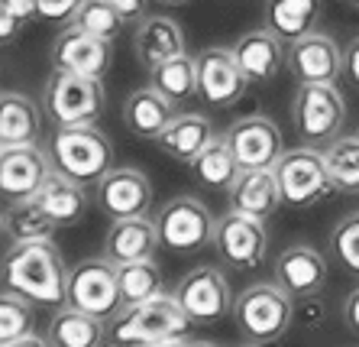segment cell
<instances>
[{
    "instance_id": "19",
    "label": "cell",
    "mask_w": 359,
    "mask_h": 347,
    "mask_svg": "<svg viewBox=\"0 0 359 347\" xmlns=\"http://www.w3.org/2000/svg\"><path fill=\"white\" fill-rule=\"evenodd\" d=\"M226 202H230V211L269 221L285 204L276 169H243L226 192Z\"/></svg>"
},
{
    "instance_id": "5",
    "label": "cell",
    "mask_w": 359,
    "mask_h": 347,
    "mask_svg": "<svg viewBox=\"0 0 359 347\" xmlns=\"http://www.w3.org/2000/svg\"><path fill=\"white\" fill-rule=\"evenodd\" d=\"M233 322L250 344H276L294 322V299L272 282H252L236 296Z\"/></svg>"
},
{
    "instance_id": "20",
    "label": "cell",
    "mask_w": 359,
    "mask_h": 347,
    "mask_svg": "<svg viewBox=\"0 0 359 347\" xmlns=\"http://www.w3.org/2000/svg\"><path fill=\"white\" fill-rule=\"evenodd\" d=\"M233 55L240 62L243 75L250 78V85H266L282 72V65H288V49L276 33L269 30H250L243 33L233 46Z\"/></svg>"
},
{
    "instance_id": "32",
    "label": "cell",
    "mask_w": 359,
    "mask_h": 347,
    "mask_svg": "<svg viewBox=\"0 0 359 347\" xmlns=\"http://www.w3.org/2000/svg\"><path fill=\"white\" fill-rule=\"evenodd\" d=\"M117 282H120L123 308L140 305V302H149V299H156V296L165 292L162 270L152 256L149 260H136V263H123V266H117Z\"/></svg>"
},
{
    "instance_id": "30",
    "label": "cell",
    "mask_w": 359,
    "mask_h": 347,
    "mask_svg": "<svg viewBox=\"0 0 359 347\" xmlns=\"http://www.w3.org/2000/svg\"><path fill=\"white\" fill-rule=\"evenodd\" d=\"M149 85L156 88L162 98H168L175 107L184 101H191L194 94H198V62H194L188 52H182L175 59L162 62L159 68H152Z\"/></svg>"
},
{
    "instance_id": "7",
    "label": "cell",
    "mask_w": 359,
    "mask_h": 347,
    "mask_svg": "<svg viewBox=\"0 0 359 347\" xmlns=\"http://www.w3.org/2000/svg\"><path fill=\"white\" fill-rule=\"evenodd\" d=\"M156 228H159V240L172 254H198L208 244H214V230H217V218L210 214V208L194 195H175L168 198L156 214Z\"/></svg>"
},
{
    "instance_id": "45",
    "label": "cell",
    "mask_w": 359,
    "mask_h": 347,
    "mask_svg": "<svg viewBox=\"0 0 359 347\" xmlns=\"http://www.w3.org/2000/svg\"><path fill=\"white\" fill-rule=\"evenodd\" d=\"M162 7H184V4H191V0H156Z\"/></svg>"
},
{
    "instance_id": "17",
    "label": "cell",
    "mask_w": 359,
    "mask_h": 347,
    "mask_svg": "<svg viewBox=\"0 0 359 347\" xmlns=\"http://www.w3.org/2000/svg\"><path fill=\"white\" fill-rule=\"evenodd\" d=\"M198 94L214 107H233L243 101L250 78L243 75L230 46H208L198 52Z\"/></svg>"
},
{
    "instance_id": "31",
    "label": "cell",
    "mask_w": 359,
    "mask_h": 347,
    "mask_svg": "<svg viewBox=\"0 0 359 347\" xmlns=\"http://www.w3.org/2000/svg\"><path fill=\"white\" fill-rule=\"evenodd\" d=\"M55 224L46 211H42L36 198L29 202H13L4 211V234L10 237V244H29V240H52L55 237Z\"/></svg>"
},
{
    "instance_id": "43",
    "label": "cell",
    "mask_w": 359,
    "mask_h": 347,
    "mask_svg": "<svg viewBox=\"0 0 359 347\" xmlns=\"http://www.w3.org/2000/svg\"><path fill=\"white\" fill-rule=\"evenodd\" d=\"M7 347H49V341L39 338V334H26V338L13 341V344H7Z\"/></svg>"
},
{
    "instance_id": "18",
    "label": "cell",
    "mask_w": 359,
    "mask_h": 347,
    "mask_svg": "<svg viewBox=\"0 0 359 347\" xmlns=\"http://www.w3.org/2000/svg\"><path fill=\"white\" fill-rule=\"evenodd\" d=\"M272 280L292 299H314L327 286V256L311 244H292L272 263Z\"/></svg>"
},
{
    "instance_id": "28",
    "label": "cell",
    "mask_w": 359,
    "mask_h": 347,
    "mask_svg": "<svg viewBox=\"0 0 359 347\" xmlns=\"http://www.w3.org/2000/svg\"><path fill=\"white\" fill-rule=\"evenodd\" d=\"M107 338V322H100L94 315L81 312V308H55L46 331L49 347H104Z\"/></svg>"
},
{
    "instance_id": "49",
    "label": "cell",
    "mask_w": 359,
    "mask_h": 347,
    "mask_svg": "<svg viewBox=\"0 0 359 347\" xmlns=\"http://www.w3.org/2000/svg\"><path fill=\"white\" fill-rule=\"evenodd\" d=\"M350 4H353V7H356V10H359V0H350Z\"/></svg>"
},
{
    "instance_id": "34",
    "label": "cell",
    "mask_w": 359,
    "mask_h": 347,
    "mask_svg": "<svg viewBox=\"0 0 359 347\" xmlns=\"http://www.w3.org/2000/svg\"><path fill=\"white\" fill-rule=\"evenodd\" d=\"M36 334V305L17 292H0V347Z\"/></svg>"
},
{
    "instance_id": "38",
    "label": "cell",
    "mask_w": 359,
    "mask_h": 347,
    "mask_svg": "<svg viewBox=\"0 0 359 347\" xmlns=\"http://www.w3.org/2000/svg\"><path fill=\"white\" fill-rule=\"evenodd\" d=\"M23 23L17 20V13L7 7V0H0V46H10L20 36Z\"/></svg>"
},
{
    "instance_id": "37",
    "label": "cell",
    "mask_w": 359,
    "mask_h": 347,
    "mask_svg": "<svg viewBox=\"0 0 359 347\" xmlns=\"http://www.w3.org/2000/svg\"><path fill=\"white\" fill-rule=\"evenodd\" d=\"M84 0H39V20L46 23H59V26H72L81 10Z\"/></svg>"
},
{
    "instance_id": "1",
    "label": "cell",
    "mask_w": 359,
    "mask_h": 347,
    "mask_svg": "<svg viewBox=\"0 0 359 347\" xmlns=\"http://www.w3.org/2000/svg\"><path fill=\"white\" fill-rule=\"evenodd\" d=\"M68 263L55 240L10 244L0 256V286L17 292L36 308H65L68 305Z\"/></svg>"
},
{
    "instance_id": "14",
    "label": "cell",
    "mask_w": 359,
    "mask_h": 347,
    "mask_svg": "<svg viewBox=\"0 0 359 347\" xmlns=\"http://www.w3.org/2000/svg\"><path fill=\"white\" fill-rule=\"evenodd\" d=\"M94 204L110 221L140 218L152 204V182L136 166H114L107 176L94 185Z\"/></svg>"
},
{
    "instance_id": "22",
    "label": "cell",
    "mask_w": 359,
    "mask_h": 347,
    "mask_svg": "<svg viewBox=\"0 0 359 347\" xmlns=\"http://www.w3.org/2000/svg\"><path fill=\"white\" fill-rule=\"evenodd\" d=\"M184 52V33L182 26L175 23L172 17H142L136 23V33H133V55L146 72L159 68L162 62L175 59Z\"/></svg>"
},
{
    "instance_id": "2",
    "label": "cell",
    "mask_w": 359,
    "mask_h": 347,
    "mask_svg": "<svg viewBox=\"0 0 359 347\" xmlns=\"http://www.w3.org/2000/svg\"><path fill=\"white\" fill-rule=\"evenodd\" d=\"M194 322L184 315L172 292L149 299V302L120 308L117 318L107 322V334L114 347H142L156 341H188Z\"/></svg>"
},
{
    "instance_id": "10",
    "label": "cell",
    "mask_w": 359,
    "mask_h": 347,
    "mask_svg": "<svg viewBox=\"0 0 359 347\" xmlns=\"http://www.w3.org/2000/svg\"><path fill=\"white\" fill-rule=\"evenodd\" d=\"M172 296L184 308V315L194 325H214L226 315H233V302L230 296V282L217 266H194L175 282Z\"/></svg>"
},
{
    "instance_id": "44",
    "label": "cell",
    "mask_w": 359,
    "mask_h": 347,
    "mask_svg": "<svg viewBox=\"0 0 359 347\" xmlns=\"http://www.w3.org/2000/svg\"><path fill=\"white\" fill-rule=\"evenodd\" d=\"M188 341H156V344H142V347H184Z\"/></svg>"
},
{
    "instance_id": "4",
    "label": "cell",
    "mask_w": 359,
    "mask_h": 347,
    "mask_svg": "<svg viewBox=\"0 0 359 347\" xmlns=\"http://www.w3.org/2000/svg\"><path fill=\"white\" fill-rule=\"evenodd\" d=\"M107 110L104 78L68 75L52 68L42 81V114L52 127H81L97 124Z\"/></svg>"
},
{
    "instance_id": "6",
    "label": "cell",
    "mask_w": 359,
    "mask_h": 347,
    "mask_svg": "<svg viewBox=\"0 0 359 347\" xmlns=\"http://www.w3.org/2000/svg\"><path fill=\"white\" fill-rule=\"evenodd\" d=\"M292 120L301 143L327 150L343 130L346 101L337 85H298L292 101Z\"/></svg>"
},
{
    "instance_id": "16",
    "label": "cell",
    "mask_w": 359,
    "mask_h": 347,
    "mask_svg": "<svg viewBox=\"0 0 359 347\" xmlns=\"http://www.w3.org/2000/svg\"><path fill=\"white\" fill-rule=\"evenodd\" d=\"M214 247H217V254L224 256L226 266H233V270H256L269 254L266 221L226 211L224 218H217Z\"/></svg>"
},
{
    "instance_id": "29",
    "label": "cell",
    "mask_w": 359,
    "mask_h": 347,
    "mask_svg": "<svg viewBox=\"0 0 359 347\" xmlns=\"http://www.w3.org/2000/svg\"><path fill=\"white\" fill-rule=\"evenodd\" d=\"M191 172L201 185L217 188V192H230V185L236 182V176H240L243 169H240V162H236L233 150H230V143H226V136L217 133L194 156Z\"/></svg>"
},
{
    "instance_id": "42",
    "label": "cell",
    "mask_w": 359,
    "mask_h": 347,
    "mask_svg": "<svg viewBox=\"0 0 359 347\" xmlns=\"http://www.w3.org/2000/svg\"><path fill=\"white\" fill-rule=\"evenodd\" d=\"M346 75H350V81L359 88V36L346 46Z\"/></svg>"
},
{
    "instance_id": "39",
    "label": "cell",
    "mask_w": 359,
    "mask_h": 347,
    "mask_svg": "<svg viewBox=\"0 0 359 347\" xmlns=\"http://www.w3.org/2000/svg\"><path fill=\"white\" fill-rule=\"evenodd\" d=\"M110 4L117 7V13L126 23H140V20L146 17V4H149V0H110Z\"/></svg>"
},
{
    "instance_id": "13",
    "label": "cell",
    "mask_w": 359,
    "mask_h": 347,
    "mask_svg": "<svg viewBox=\"0 0 359 347\" xmlns=\"http://www.w3.org/2000/svg\"><path fill=\"white\" fill-rule=\"evenodd\" d=\"M240 169H276L282 159V133L266 114H243L224 130Z\"/></svg>"
},
{
    "instance_id": "33",
    "label": "cell",
    "mask_w": 359,
    "mask_h": 347,
    "mask_svg": "<svg viewBox=\"0 0 359 347\" xmlns=\"http://www.w3.org/2000/svg\"><path fill=\"white\" fill-rule=\"evenodd\" d=\"M327 176L334 182V192L359 195V133L337 136L324 150Z\"/></svg>"
},
{
    "instance_id": "27",
    "label": "cell",
    "mask_w": 359,
    "mask_h": 347,
    "mask_svg": "<svg viewBox=\"0 0 359 347\" xmlns=\"http://www.w3.org/2000/svg\"><path fill=\"white\" fill-rule=\"evenodd\" d=\"M214 136H217V130H214L210 117H204V114H175V120L162 130V136L156 143H159V150L165 152V156L191 166L194 156H198Z\"/></svg>"
},
{
    "instance_id": "12",
    "label": "cell",
    "mask_w": 359,
    "mask_h": 347,
    "mask_svg": "<svg viewBox=\"0 0 359 347\" xmlns=\"http://www.w3.org/2000/svg\"><path fill=\"white\" fill-rule=\"evenodd\" d=\"M49 62L55 72L104 78L114 62V43L94 33H84L81 26H62V33L52 39Z\"/></svg>"
},
{
    "instance_id": "21",
    "label": "cell",
    "mask_w": 359,
    "mask_h": 347,
    "mask_svg": "<svg viewBox=\"0 0 359 347\" xmlns=\"http://www.w3.org/2000/svg\"><path fill=\"white\" fill-rule=\"evenodd\" d=\"M162 247L159 240V228H156V218H120V221H110L107 228V237H104V256L110 263H136V260H149L156 256V250Z\"/></svg>"
},
{
    "instance_id": "36",
    "label": "cell",
    "mask_w": 359,
    "mask_h": 347,
    "mask_svg": "<svg viewBox=\"0 0 359 347\" xmlns=\"http://www.w3.org/2000/svg\"><path fill=\"white\" fill-rule=\"evenodd\" d=\"M330 254L343 270L359 273V211L346 214L330 230Z\"/></svg>"
},
{
    "instance_id": "24",
    "label": "cell",
    "mask_w": 359,
    "mask_h": 347,
    "mask_svg": "<svg viewBox=\"0 0 359 347\" xmlns=\"http://www.w3.org/2000/svg\"><path fill=\"white\" fill-rule=\"evenodd\" d=\"M36 204L52 218L55 228H75L78 221L88 214V204H91V195L84 182H75V178L62 176V172H52L49 182L39 188L36 195Z\"/></svg>"
},
{
    "instance_id": "26",
    "label": "cell",
    "mask_w": 359,
    "mask_h": 347,
    "mask_svg": "<svg viewBox=\"0 0 359 347\" xmlns=\"http://www.w3.org/2000/svg\"><path fill=\"white\" fill-rule=\"evenodd\" d=\"M320 13H324V0H266L262 23L282 43H294L318 30Z\"/></svg>"
},
{
    "instance_id": "41",
    "label": "cell",
    "mask_w": 359,
    "mask_h": 347,
    "mask_svg": "<svg viewBox=\"0 0 359 347\" xmlns=\"http://www.w3.org/2000/svg\"><path fill=\"white\" fill-rule=\"evenodd\" d=\"M7 7L17 13L20 23H29L39 17V0H7Z\"/></svg>"
},
{
    "instance_id": "25",
    "label": "cell",
    "mask_w": 359,
    "mask_h": 347,
    "mask_svg": "<svg viewBox=\"0 0 359 347\" xmlns=\"http://www.w3.org/2000/svg\"><path fill=\"white\" fill-rule=\"evenodd\" d=\"M42 104L23 91H0V143L23 146L39 143L42 136Z\"/></svg>"
},
{
    "instance_id": "50",
    "label": "cell",
    "mask_w": 359,
    "mask_h": 347,
    "mask_svg": "<svg viewBox=\"0 0 359 347\" xmlns=\"http://www.w3.org/2000/svg\"><path fill=\"white\" fill-rule=\"evenodd\" d=\"M0 152H4V143H0Z\"/></svg>"
},
{
    "instance_id": "11",
    "label": "cell",
    "mask_w": 359,
    "mask_h": 347,
    "mask_svg": "<svg viewBox=\"0 0 359 347\" xmlns=\"http://www.w3.org/2000/svg\"><path fill=\"white\" fill-rule=\"evenodd\" d=\"M49 150L42 143L4 146L0 152V202H29L52 176Z\"/></svg>"
},
{
    "instance_id": "8",
    "label": "cell",
    "mask_w": 359,
    "mask_h": 347,
    "mask_svg": "<svg viewBox=\"0 0 359 347\" xmlns=\"http://www.w3.org/2000/svg\"><path fill=\"white\" fill-rule=\"evenodd\" d=\"M68 305L94 315L100 322L117 318L120 308H123L120 282H117V263H110L104 254L78 260L72 266V273H68Z\"/></svg>"
},
{
    "instance_id": "23",
    "label": "cell",
    "mask_w": 359,
    "mask_h": 347,
    "mask_svg": "<svg viewBox=\"0 0 359 347\" xmlns=\"http://www.w3.org/2000/svg\"><path fill=\"white\" fill-rule=\"evenodd\" d=\"M123 127L136 136V140H159L162 130L175 120V104L162 98L152 85L136 88L126 94L123 107H120Z\"/></svg>"
},
{
    "instance_id": "35",
    "label": "cell",
    "mask_w": 359,
    "mask_h": 347,
    "mask_svg": "<svg viewBox=\"0 0 359 347\" xmlns=\"http://www.w3.org/2000/svg\"><path fill=\"white\" fill-rule=\"evenodd\" d=\"M126 20L117 13V7L110 4V0H84L81 10H78V17L72 26H81L84 33H94L100 39H117L120 30H123Z\"/></svg>"
},
{
    "instance_id": "48",
    "label": "cell",
    "mask_w": 359,
    "mask_h": 347,
    "mask_svg": "<svg viewBox=\"0 0 359 347\" xmlns=\"http://www.w3.org/2000/svg\"><path fill=\"white\" fill-rule=\"evenodd\" d=\"M243 347H266V344H243Z\"/></svg>"
},
{
    "instance_id": "15",
    "label": "cell",
    "mask_w": 359,
    "mask_h": 347,
    "mask_svg": "<svg viewBox=\"0 0 359 347\" xmlns=\"http://www.w3.org/2000/svg\"><path fill=\"white\" fill-rule=\"evenodd\" d=\"M288 68L298 85H337L346 72V52L337 46L334 36L314 30L288 43Z\"/></svg>"
},
{
    "instance_id": "46",
    "label": "cell",
    "mask_w": 359,
    "mask_h": 347,
    "mask_svg": "<svg viewBox=\"0 0 359 347\" xmlns=\"http://www.w3.org/2000/svg\"><path fill=\"white\" fill-rule=\"evenodd\" d=\"M184 347H217V344H210V341H191V338H188V344H184Z\"/></svg>"
},
{
    "instance_id": "47",
    "label": "cell",
    "mask_w": 359,
    "mask_h": 347,
    "mask_svg": "<svg viewBox=\"0 0 359 347\" xmlns=\"http://www.w3.org/2000/svg\"><path fill=\"white\" fill-rule=\"evenodd\" d=\"M0 237H4V211H0Z\"/></svg>"
},
{
    "instance_id": "40",
    "label": "cell",
    "mask_w": 359,
    "mask_h": 347,
    "mask_svg": "<svg viewBox=\"0 0 359 347\" xmlns=\"http://www.w3.org/2000/svg\"><path fill=\"white\" fill-rule=\"evenodd\" d=\"M343 322H346V328L353 334H359V289H353L346 302H343Z\"/></svg>"
},
{
    "instance_id": "3",
    "label": "cell",
    "mask_w": 359,
    "mask_h": 347,
    "mask_svg": "<svg viewBox=\"0 0 359 347\" xmlns=\"http://www.w3.org/2000/svg\"><path fill=\"white\" fill-rule=\"evenodd\" d=\"M46 150H49L52 169L75 178V182H84V185H97L114 169V143L94 124L55 127Z\"/></svg>"
},
{
    "instance_id": "9",
    "label": "cell",
    "mask_w": 359,
    "mask_h": 347,
    "mask_svg": "<svg viewBox=\"0 0 359 347\" xmlns=\"http://www.w3.org/2000/svg\"><path fill=\"white\" fill-rule=\"evenodd\" d=\"M276 176L285 204L292 208H314L334 192V182L327 176L324 150L318 146L301 143L298 150H285L282 159L276 162Z\"/></svg>"
}]
</instances>
